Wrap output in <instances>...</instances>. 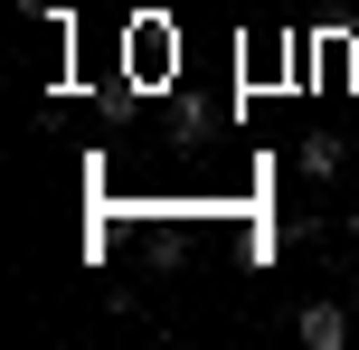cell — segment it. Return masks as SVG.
Instances as JSON below:
<instances>
[{"mask_svg":"<svg viewBox=\"0 0 359 350\" xmlns=\"http://www.w3.org/2000/svg\"><path fill=\"white\" fill-rule=\"evenodd\" d=\"M293 341H303V350H350V303L341 294L303 303V313H293Z\"/></svg>","mask_w":359,"mask_h":350,"instance_id":"6da1fadb","label":"cell"},{"mask_svg":"<svg viewBox=\"0 0 359 350\" xmlns=\"http://www.w3.org/2000/svg\"><path fill=\"white\" fill-rule=\"evenodd\" d=\"M293 161H303V180H341L350 142H341V133H303V152H293Z\"/></svg>","mask_w":359,"mask_h":350,"instance_id":"7a4b0ae2","label":"cell"},{"mask_svg":"<svg viewBox=\"0 0 359 350\" xmlns=\"http://www.w3.org/2000/svg\"><path fill=\"white\" fill-rule=\"evenodd\" d=\"M19 19H57V0H19Z\"/></svg>","mask_w":359,"mask_h":350,"instance_id":"3957f363","label":"cell"},{"mask_svg":"<svg viewBox=\"0 0 359 350\" xmlns=\"http://www.w3.org/2000/svg\"><path fill=\"white\" fill-rule=\"evenodd\" d=\"M341 227H350V237H359V208H350V218H341Z\"/></svg>","mask_w":359,"mask_h":350,"instance_id":"277c9868","label":"cell"}]
</instances>
